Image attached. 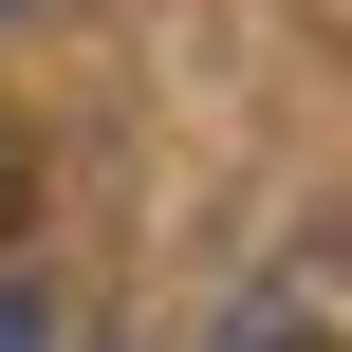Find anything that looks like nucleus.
<instances>
[{
  "instance_id": "1",
  "label": "nucleus",
  "mask_w": 352,
  "mask_h": 352,
  "mask_svg": "<svg viewBox=\"0 0 352 352\" xmlns=\"http://www.w3.org/2000/svg\"><path fill=\"white\" fill-rule=\"evenodd\" d=\"M204 352H334V297H316V278H278V297H241Z\"/></svg>"
},
{
  "instance_id": "3",
  "label": "nucleus",
  "mask_w": 352,
  "mask_h": 352,
  "mask_svg": "<svg viewBox=\"0 0 352 352\" xmlns=\"http://www.w3.org/2000/svg\"><path fill=\"white\" fill-rule=\"evenodd\" d=\"M19 223H37V167H19V130H0V241H19Z\"/></svg>"
},
{
  "instance_id": "2",
  "label": "nucleus",
  "mask_w": 352,
  "mask_h": 352,
  "mask_svg": "<svg viewBox=\"0 0 352 352\" xmlns=\"http://www.w3.org/2000/svg\"><path fill=\"white\" fill-rule=\"evenodd\" d=\"M0 352H56V316H37V278H0Z\"/></svg>"
}]
</instances>
